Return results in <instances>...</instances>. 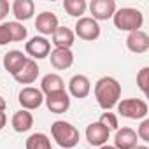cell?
Masks as SVG:
<instances>
[{"label":"cell","mask_w":149,"mask_h":149,"mask_svg":"<svg viewBox=\"0 0 149 149\" xmlns=\"http://www.w3.org/2000/svg\"><path fill=\"white\" fill-rule=\"evenodd\" d=\"M74 39H76V35H74V32L67 26H58L53 33V44L54 47H61V49H70L72 44H74Z\"/></svg>","instance_id":"44dd1931"},{"label":"cell","mask_w":149,"mask_h":149,"mask_svg":"<svg viewBox=\"0 0 149 149\" xmlns=\"http://www.w3.org/2000/svg\"><path fill=\"white\" fill-rule=\"evenodd\" d=\"M19 105L25 109V111H33V109H39L44 102V95L40 90L33 88V86H26L19 91Z\"/></svg>","instance_id":"ba28073f"},{"label":"cell","mask_w":149,"mask_h":149,"mask_svg":"<svg viewBox=\"0 0 149 149\" xmlns=\"http://www.w3.org/2000/svg\"><path fill=\"white\" fill-rule=\"evenodd\" d=\"M109 135H111L109 128H105V126H104L102 123H98V121L88 125V128H86V140H88L91 146H97V147L105 146L107 140H109Z\"/></svg>","instance_id":"8fae6325"},{"label":"cell","mask_w":149,"mask_h":149,"mask_svg":"<svg viewBox=\"0 0 149 149\" xmlns=\"http://www.w3.org/2000/svg\"><path fill=\"white\" fill-rule=\"evenodd\" d=\"M112 21H114V26L118 30H123V32H137L140 30L142 23H144V16L139 9H133V7H121V9H116L114 16H112Z\"/></svg>","instance_id":"3957f363"},{"label":"cell","mask_w":149,"mask_h":149,"mask_svg":"<svg viewBox=\"0 0 149 149\" xmlns=\"http://www.w3.org/2000/svg\"><path fill=\"white\" fill-rule=\"evenodd\" d=\"M28 35L26 28L18 21H9L0 25V46H6L9 42H21Z\"/></svg>","instance_id":"5b68a950"},{"label":"cell","mask_w":149,"mask_h":149,"mask_svg":"<svg viewBox=\"0 0 149 149\" xmlns=\"http://www.w3.org/2000/svg\"><path fill=\"white\" fill-rule=\"evenodd\" d=\"M46 105L47 109L53 112V114H61V112H67L68 107H70V97L68 93L63 90V91H56V93H51V95H46Z\"/></svg>","instance_id":"30bf717a"},{"label":"cell","mask_w":149,"mask_h":149,"mask_svg":"<svg viewBox=\"0 0 149 149\" xmlns=\"http://www.w3.org/2000/svg\"><path fill=\"white\" fill-rule=\"evenodd\" d=\"M118 112L128 119H144L147 116V104L140 98H125L118 102Z\"/></svg>","instance_id":"277c9868"},{"label":"cell","mask_w":149,"mask_h":149,"mask_svg":"<svg viewBox=\"0 0 149 149\" xmlns=\"http://www.w3.org/2000/svg\"><path fill=\"white\" fill-rule=\"evenodd\" d=\"M137 139H139V137H137V132H135L133 128L125 126V128H121V130L116 132L114 147H116V149H133V147L137 146V142H139Z\"/></svg>","instance_id":"2e32d148"},{"label":"cell","mask_w":149,"mask_h":149,"mask_svg":"<svg viewBox=\"0 0 149 149\" xmlns=\"http://www.w3.org/2000/svg\"><path fill=\"white\" fill-rule=\"evenodd\" d=\"M137 86H139V90L144 95L149 93V67H142L139 70V74H137Z\"/></svg>","instance_id":"d4e9b609"},{"label":"cell","mask_w":149,"mask_h":149,"mask_svg":"<svg viewBox=\"0 0 149 149\" xmlns=\"http://www.w3.org/2000/svg\"><path fill=\"white\" fill-rule=\"evenodd\" d=\"M126 46L132 53H137V54H142L149 49V35L142 30H137V32H132L128 33L126 37Z\"/></svg>","instance_id":"9a60e30c"},{"label":"cell","mask_w":149,"mask_h":149,"mask_svg":"<svg viewBox=\"0 0 149 149\" xmlns=\"http://www.w3.org/2000/svg\"><path fill=\"white\" fill-rule=\"evenodd\" d=\"M25 51L28 56H32V60H42L47 58L51 53V42L46 37H32L26 44H25Z\"/></svg>","instance_id":"52a82bcc"},{"label":"cell","mask_w":149,"mask_h":149,"mask_svg":"<svg viewBox=\"0 0 149 149\" xmlns=\"http://www.w3.org/2000/svg\"><path fill=\"white\" fill-rule=\"evenodd\" d=\"M116 9L118 7H116L114 0H91V4H90V11L95 21H105L112 18Z\"/></svg>","instance_id":"9c48e42d"},{"label":"cell","mask_w":149,"mask_h":149,"mask_svg":"<svg viewBox=\"0 0 149 149\" xmlns=\"http://www.w3.org/2000/svg\"><path fill=\"white\" fill-rule=\"evenodd\" d=\"M6 123H7V116H6V112H0V132L4 130Z\"/></svg>","instance_id":"f1b7e54d"},{"label":"cell","mask_w":149,"mask_h":149,"mask_svg":"<svg viewBox=\"0 0 149 149\" xmlns=\"http://www.w3.org/2000/svg\"><path fill=\"white\" fill-rule=\"evenodd\" d=\"M133 149H147V146H135Z\"/></svg>","instance_id":"1f68e13d"},{"label":"cell","mask_w":149,"mask_h":149,"mask_svg":"<svg viewBox=\"0 0 149 149\" xmlns=\"http://www.w3.org/2000/svg\"><path fill=\"white\" fill-rule=\"evenodd\" d=\"M58 26H60V25H58L56 14L47 13V11L40 13V14L37 16V19H35V28H37V32H40L42 35H53Z\"/></svg>","instance_id":"e0dca14e"},{"label":"cell","mask_w":149,"mask_h":149,"mask_svg":"<svg viewBox=\"0 0 149 149\" xmlns=\"http://www.w3.org/2000/svg\"><path fill=\"white\" fill-rule=\"evenodd\" d=\"M137 137H140L144 142H149V119H144L139 126V132H137Z\"/></svg>","instance_id":"4316f807"},{"label":"cell","mask_w":149,"mask_h":149,"mask_svg":"<svg viewBox=\"0 0 149 149\" xmlns=\"http://www.w3.org/2000/svg\"><path fill=\"white\" fill-rule=\"evenodd\" d=\"M39 65H37V61L35 60H32V58H26V61H25V65L19 68V72L18 74H14V79L19 83V84H32L37 77H39Z\"/></svg>","instance_id":"4fadbf2b"},{"label":"cell","mask_w":149,"mask_h":149,"mask_svg":"<svg viewBox=\"0 0 149 149\" xmlns=\"http://www.w3.org/2000/svg\"><path fill=\"white\" fill-rule=\"evenodd\" d=\"M100 149H116V147H114V146H107V144H105V146H102Z\"/></svg>","instance_id":"4dcf8cb0"},{"label":"cell","mask_w":149,"mask_h":149,"mask_svg":"<svg viewBox=\"0 0 149 149\" xmlns=\"http://www.w3.org/2000/svg\"><path fill=\"white\" fill-rule=\"evenodd\" d=\"M49 60H51V65L56 68V70H67L72 67L74 63V54L70 49H61V47H54L51 53H49Z\"/></svg>","instance_id":"5bb4252c"},{"label":"cell","mask_w":149,"mask_h":149,"mask_svg":"<svg viewBox=\"0 0 149 149\" xmlns=\"http://www.w3.org/2000/svg\"><path fill=\"white\" fill-rule=\"evenodd\" d=\"M65 90V83L58 74H46L40 81V91L46 95L56 93V91H63Z\"/></svg>","instance_id":"7402d4cb"},{"label":"cell","mask_w":149,"mask_h":149,"mask_svg":"<svg viewBox=\"0 0 149 149\" xmlns=\"http://www.w3.org/2000/svg\"><path fill=\"white\" fill-rule=\"evenodd\" d=\"M9 14V2L7 0H0V19H4Z\"/></svg>","instance_id":"83f0119b"},{"label":"cell","mask_w":149,"mask_h":149,"mask_svg":"<svg viewBox=\"0 0 149 149\" xmlns=\"http://www.w3.org/2000/svg\"><path fill=\"white\" fill-rule=\"evenodd\" d=\"M51 135L60 147L72 149L79 144V130L68 121H54L51 125Z\"/></svg>","instance_id":"7a4b0ae2"},{"label":"cell","mask_w":149,"mask_h":149,"mask_svg":"<svg viewBox=\"0 0 149 149\" xmlns=\"http://www.w3.org/2000/svg\"><path fill=\"white\" fill-rule=\"evenodd\" d=\"M93 91H95L97 104L104 111H111L112 107H116L121 98V84L118 83V79H114L111 76L98 79Z\"/></svg>","instance_id":"6da1fadb"},{"label":"cell","mask_w":149,"mask_h":149,"mask_svg":"<svg viewBox=\"0 0 149 149\" xmlns=\"http://www.w3.org/2000/svg\"><path fill=\"white\" fill-rule=\"evenodd\" d=\"M26 149H53L51 140L46 133H32L26 139Z\"/></svg>","instance_id":"603a6c76"},{"label":"cell","mask_w":149,"mask_h":149,"mask_svg":"<svg viewBox=\"0 0 149 149\" xmlns=\"http://www.w3.org/2000/svg\"><path fill=\"white\" fill-rule=\"evenodd\" d=\"M11 125H13L14 132H18V133L28 132V130L33 126V116H32L30 111L21 109V111L14 112V116H13V119H11Z\"/></svg>","instance_id":"ffe728a7"},{"label":"cell","mask_w":149,"mask_h":149,"mask_svg":"<svg viewBox=\"0 0 149 149\" xmlns=\"http://www.w3.org/2000/svg\"><path fill=\"white\" fill-rule=\"evenodd\" d=\"M13 14L16 18V21H26L33 16L35 13V4L32 2V0H14L13 4Z\"/></svg>","instance_id":"d6986e66"},{"label":"cell","mask_w":149,"mask_h":149,"mask_svg":"<svg viewBox=\"0 0 149 149\" xmlns=\"http://www.w3.org/2000/svg\"><path fill=\"white\" fill-rule=\"evenodd\" d=\"M68 91L74 98H86L91 91V83L83 74H76L68 81Z\"/></svg>","instance_id":"7c38bea8"},{"label":"cell","mask_w":149,"mask_h":149,"mask_svg":"<svg viewBox=\"0 0 149 149\" xmlns=\"http://www.w3.org/2000/svg\"><path fill=\"white\" fill-rule=\"evenodd\" d=\"M98 123H102L105 128H109V132L111 130H118V116L114 112H104L100 116Z\"/></svg>","instance_id":"484cf974"},{"label":"cell","mask_w":149,"mask_h":149,"mask_svg":"<svg viewBox=\"0 0 149 149\" xmlns=\"http://www.w3.org/2000/svg\"><path fill=\"white\" fill-rule=\"evenodd\" d=\"M6 107H7V104H6V98L0 95V112H4L6 111Z\"/></svg>","instance_id":"f546056e"},{"label":"cell","mask_w":149,"mask_h":149,"mask_svg":"<svg viewBox=\"0 0 149 149\" xmlns=\"http://www.w3.org/2000/svg\"><path fill=\"white\" fill-rule=\"evenodd\" d=\"M74 28H76V33L74 35H77L83 40H97L100 37V25H98V21H95L93 18H88V16L79 18Z\"/></svg>","instance_id":"8992f818"},{"label":"cell","mask_w":149,"mask_h":149,"mask_svg":"<svg viewBox=\"0 0 149 149\" xmlns=\"http://www.w3.org/2000/svg\"><path fill=\"white\" fill-rule=\"evenodd\" d=\"M25 61H26V56L21 51L13 49V51L6 53V56H4V68L11 74V76H14V74H18L19 68L25 65Z\"/></svg>","instance_id":"ac0fdd59"},{"label":"cell","mask_w":149,"mask_h":149,"mask_svg":"<svg viewBox=\"0 0 149 149\" xmlns=\"http://www.w3.org/2000/svg\"><path fill=\"white\" fill-rule=\"evenodd\" d=\"M86 2L84 0H63V9L67 11L68 16L74 18H83V14L86 13Z\"/></svg>","instance_id":"cb8c5ba5"}]
</instances>
